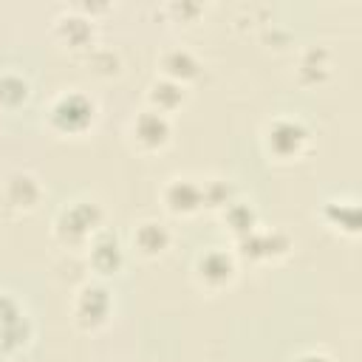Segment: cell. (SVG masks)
I'll return each instance as SVG.
<instances>
[{"mask_svg":"<svg viewBox=\"0 0 362 362\" xmlns=\"http://www.w3.org/2000/svg\"><path fill=\"white\" fill-rule=\"evenodd\" d=\"M156 68H158V76L164 79H173L184 88L195 85L204 74V59L195 48L184 45V42H173L167 48H161L158 59H156Z\"/></svg>","mask_w":362,"mask_h":362,"instance_id":"obj_15","label":"cell"},{"mask_svg":"<svg viewBox=\"0 0 362 362\" xmlns=\"http://www.w3.org/2000/svg\"><path fill=\"white\" fill-rule=\"evenodd\" d=\"M201 184H204V206H206V212H218L232 198L240 195V189L235 187V181L232 178H223V175H201Z\"/></svg>","mask_w":362,"mask_h":362,"instance_id":"obj_20","label":"cell"},{"mask_svg":"<svg viewBox=\"0 0 362 362\" xmlns=\"http://www.w3.org/2000/svg\"><path fill=\"white\" fill-rule=\"evenodd\" d=\"M0 198L3 206L14 215H31L45 201V184L42 178L28 167H14L0 181Z\"/></svg>","mask_w":362,"mask_h":362,"instance_id":"obj_11","label":"cell"},{"mask_svg":"<svg viewBox=\"0 0 362 362\" xmlns=\"http://www.w3.org/2000/svg\"><path fill=\"white\" fill-rule=\"evenodd\" d=\"M294 235L283 226H255L249 235L232 240V249L240 263L252 266H277L294 255Z\"/></svg>","mask_w":362,"mask_h":362,"instance_id":"obj_7","label":"cell"},{"mask_svg":"<svg viewBox=\"0 0 362 362\" xmlns=\"http://www.w3.org/2000/svg\"><path fill=\"white\" fill-rule=\"evenodd\" d=\"M107 226V209L93 195H74L59 204L51 218V238L57 246L82 252L96 232Z\"/></svg>","mask_w":362,"mask_h":362,"instance_id":"obj_2","label":"cell"},{"mask_svg":"<svg viewBox=\"0 0 362 362\" xmlns=\"http://www.w3.org/2000/svg\"><path fill=\"white\" fill-rule=\"evenodd\" d=\"M291 362H337L325 348H305V351H300Z\"/></svg>","mask_w":362,"mask_h":362,"instance_id":"obj_23","label":"cell"},{"mask_svg":"<svg viewBox=\"0 0 362 362\" xmlns=\"http://www.w3.org/2000/svg\"><path fill=\"white\" fill-rule=\"evenodd\" d=\"M334 76V54L325 45H305L294 59V82L305 90L322 88Z\"/></svg>","mask_w":362,"mask_h":362,"instance_id":"obj_16","label":"cell"},{"mask_svg":"<svg viewBox=\"0 0 362 362\" xmlns=\"http://www.w3.org/2000/svg\"><path fill=\"white\" fill-rule=\"evenodd\" d=\"M31 79L20 68H0V110L17 113L31 102Z\"/></svg>","mask_w":362,"mask_h":362,"instance_id":"obj_19","label":"cell"},{"mask_svg":"<svg viewBox=\"0 0 362 362\" xmlns=\"http://www.w3.org/2000/svg\"><path fill=\"white\" fill-rule=\"evenodd\" d=\"M204 11H206V6L204 3H195V0H173V3H167L164 6V14L173 20V23H181V25H192V23H198L201 17H204Z\"/></svg>","mask_w":362,"mask_h":362,"instance_id":"obj_22","label":"cell"},{"mask_svg":"<svg viewBox=\"0 0 362 362\" xmlns=\"http://www.w3.org/2000/svg\"><path fill=\"white\" fill-rule=\"evenodd\" d=\"M158 204L170 218L178 221H192L201 212H206L204 206V184L201 175H189V173H173L164 178V184L158 187Z\"/></svg>","mask_w":362,"mask_h":362,"instance_id":"obj_10","label":"cell"},{"mask_svg":"<svg viewBox=\"0 0 362 362\" xmlns=\"http://www.w3.org/2000/svg\"><path fill=\"white\" fill-rule=\"evenodd\" d=\"M215 218H218V223L229 232L232 240H238V238L249 235L255 226H260V212H257L255 201H249V198H243V195L232 198L223 209L215 212Z\"/></svg>","mask_w":362,"mask_h":362,"instance_id":"obj_18","label":"cell"},{"mask_svg":"<svg viewBox=\"0 0 362 362\" xmlns=\"http://www.w3.org/2000/svg\"><path fill=\"white\" fill-rule=\"evenodd\" d=\"M82 255H85L90 277L110 280V277L122 274V269L127 263V243H124V238L116 229L105 226L102 232L93 235V240L82 249Z\"/></svg>","mask_w":362,"mask_h":362,"instance_id":"obj_13","label":"cell"},{"mask_svg":"<svg viewBox=\"0 0 362 362\" xmlns=\"http://www.w3.org/2000/svg\"><path fill=\"white\" fill-rule=\"evenodd\" d=\"M51 37L59 48L85 57L99 45V25L79 6H62L51 20Z\"/></svg>","mask_w":362,"mask_h":362,"instance_id":"obj_8","label":"cell"},{"mask_svg":"<svg viewBox=\"0 0 362 362\" xmlns=\"http://www.w3.org/2000/svg\"><path fill=\"white\" fill-rule=\"evenodd\" d=\"M99 99L85 88H62L42 107V124L57 139H85L99 124Z\"/></svg>","mask_w":362,"mask_h":362,"instance_id":"obj_1","label":"cell"},{"mask_svg":"<svg viewBox=\"0 0 362 362\" xmlns=\"http://www.w3.org/2000/svg\"><path fill=\"white\" fill-rule=\"evenodd\" d=\"M189 102V88L173 82V79H164V76H156L147 90H144V107H153L164 116H175L184 105Z\"/></svg>","mask_w":362,"mask_h":362,"instance_id":"obj_17","label":"cell"},{"mask_svg":"<svg viewBox=\"0 0 362 362\" xmlns=\"http://www.w3.org/2000/svg\"><path fill=\"white\" fill-rule=\"evenodd\" d=\"M260 147L274 164H297L314 147V127L300 113H274L260 127Z\"/></svg>","mask_w":362,"mask_h":362,"instance_id":"obj_3","label":"cell"},{"mask_svg":"<svg viewBox=\"0 0 362 362\" xmlns=\"http://www.w3.org/2000/svg\"><path fill=\"white\" fill-rule=\"evenodd\" d=\"M124 243H127V249L136 257L153 263V260H161V257H167L173 252V246H175V229L164 218L147 215V218L133 221Z\"/></svg>","mask_w":362,"mask_h":362,"instance_id":"obj_12","label":"cell"},{"mask_svg":"<svg viewBox=\"0 0 362 362\" xmlns=\"http://www.w3.org/2000/svg\"><path fill=\"white\" fill-rule=\"evenodd\" d=\"M85 62H88V71L99 79H113L122 74V57L119 51L113 48H105V45H96L90 54H85Z\"/></svg>","mask_w":362,"mask_h":362,"instance_id":"obj_21","label":"cell"},{"mask_svg":"<svg viewBox=\"0 0 362 362\" xmlns=\"http://www.w3.org/2000/svg\"><path fill=\"white\" fill-rule=\"evenodd\" d=\"M317 218L320 223L345 240H356L362 232V212H359V198L354 192H337L328 195L320 206H317Z\"/></svg>","mask_w":362,"mask_h":362,"instance_id":"obj_14","label":"cell"},{"mask_svg":"<svg viewBox=\"0 0 362 362\" xmlns=\"http://www.w3.org/2000/svg\"><path fill=\"white\" fill-rule=\"evenodd\" d=\"M116 320V291L107 280L88 277L71 294V322L82 334H102Z\"/></svg>","mask_w":362,"mask_h":362,"instance_id":"obj_4","label":"cell"},{"mask_svg":"<svg viewBox=\"0 0 362 362\" xmlns=\"http://www.w3.org/2000/svg\"><path fill=\"white\" fill-rule=\"evenodd\" d=\"M37 339V322L25 300L11 291L0 288V359L23 356Z\"/></svg>","mask_w":362,"mask_h":362,"instance_id":"obj_5","label":"cell"},{"mask_svg":"<svg viewBox=\"0 0 362 362\" xmlns=\"http://www.w3.org/2000/svg\"><path fill=\"white\" fill-rule=\"evenodd\" d=\"M192 283L204 294H223L240 277V260L232 246L212 243L192 257Z\"/></svg>","mask_w":362,"mask_h":362,"instance_id":"obj_6","label":"cell"},{"mask_svg":"<svg viewBox=\"0 0 362 362\" xmlns=\"http://www.w3.org/2000/svg\"><path fill=\"white\" fill-rule=\"evenodd\" d=\"M127 144L139 156H158L173 144L175 124L170 116L153 110V107H139L130 122H127Z\"/></svg>","mask_w":362,"mask_h":362,"instance_id":"obj_9","label":"cell"}]
</instances>
